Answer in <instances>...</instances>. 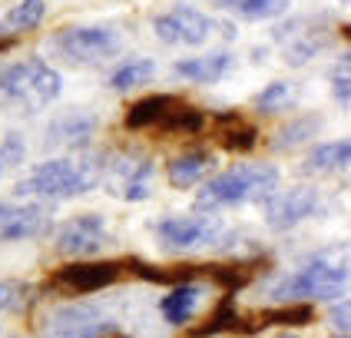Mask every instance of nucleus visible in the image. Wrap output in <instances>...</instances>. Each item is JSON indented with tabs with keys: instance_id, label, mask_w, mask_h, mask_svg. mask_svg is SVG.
Instances as JSON below:
<instances>
[{
	"instance_id": "c756f323",
	"label": "nucleus",
	"mask_w": 351,
	"mask_h": 338,
	"mask_svg": "<svg viewBox=\"0 0 351 338\" xmlns=\"http://www.w3.org/2000/svg\"><path fill=\"white\" fill-rule=\"evenodd\" d=\"M23 156H27V143H23V136H20V133H7L3 146H0V162H3V169H7V166H20Z\"/></svg>"
},
{
	"instance_id": "a878e982",
	"label": "nucleus",
	"mask_w": 351,
	"mask_h": 338,
	"mask_svg": "<svg viewBox=\"0 0 351 338\" xmlns=\"http://www.w3.org/2000/svg\"><path fill=\"white\" fill-rule=\"evenodd\" d=\"M219 136H222V146H226V149H235V153H249L255 143H258V130H255V126H249V123H242V119H235V126L222 130Z\"/></svg>"
},
{
	"instance_id": "39448f33",
	"label": "nucleus",
	"mask_w": 351,
	"mask_h": 338,
	"mask_svg": "<svg viewBox=\"0 0 351 338\" xmlns=\"http://www.w3.org/2000/svg\"><path fill=\"white\" fill-rule=\"evenodd\" d=\"M53 47L70 63H99L117 57L123 37L113 27H63L53 34Z\"/></svg>"
},
{
	"instance_id": "e433bc0d",
	"label": "nucleus",
	"mask_w": 351,
	"mask_h": 338,
	"mask_svg": "<svg viewBox=\"0 0 351 338\" xmlns=\"http://www.w3.org/2000/svg\"><path fill=\"white\" fill-rule=\"evenodd\" d=\"M0 176H3V162H0Z\"/></svg>"
},
{
	"instance_id": "f704fd0d",
	"label": "nucleus",
	"mask_w": 351,
	"mask_h": 338,
	"mask_svg": "<svg viewBox=\"0 0 351 338\" xmlns=\"http://www.w3.org/2000/svg\"><path fill=\"white\" fill-rule=\"evenodd\" d=\"M99 338H130V335H119V332H110V328H106V332H103Z\"/></svg>"
},
{
	"instance_id": "412c9836",
	"label": "nucleus",
	"mask_w": 351,
	"mask_h": 338,
	"mask_svg": "<svg viewBox=\"0 0 351 338\" xmlns=\"http://www.w3.org/2000/svg\"><path fill=\"white\" fill-rule=\"evenodd\" d=\"M43 14H47L43 0H17L7 10V17L0 20V34H30V30L40 27Z\"/></svg>"
},
{
	"instance_id": "f03ea898",
	"label": "nucleus",
	"mask_w": 351,
	"mask_h": 338,
	"mask_svg": "<svg viewBox=\"0 0 351 338\" xmlns=\"http://www.w3.org/2000/svg\"><path fill=\"white\" fill-rule=\"evenodd\" d=\"M282 173L269 162H242L226 173L213 176L195 196V209L215 213V209H229V206H245V202H262L278 193Z\"/></svg>"
},
{
	"instance_id": "4468645a",
	"label": "nucleus",
	"mask_w": 351,
	"mask_h": 338,
	"mask_svg": "<svg viewBox=\"0 0 351 338\" xmlns=\"http://www.w3.org/2000/svg\"><path fill=\"white\" fill-rule=\"evenodd\" d=\"M119 278V265L117 262H73V265H63L57 272V282L70 292H99L106 285H113Z\"/></svg>"
},
{
	"instance_id": "bb28decb",
	"label": "nucleus",
	"mask_w": 351,
	"mask_h": 338,
	"mask_svg": "<svg viewBox=\"0 0 351 338\" xmlns=\"http://www.w3.org/2000/svg\"><path fill=\"white\" fill-rule=\"evenodd\" d=\"M325 43H328L325 37L308 34V37L295 40V43H289V47H285V60H289L292 67H305V63H308V60H312L318 50H325Z\"/></svg>"
},
{
	"instance_id": "9b49d317",
	"label": "nucleus",
	"mask_w": 351,
	"mask_h": 338,
	"mask_svg": "<svg viewBox=\"0 0 351 338\" xmlns=\"http://www.w3.org/2000/svg\"><path fill=\"white\" fill-rule=\"evenodd\" d=\"M106 173L117 193L130 202H146L156 189V166L146 156H117L113 162L106 159Z\"/></svg>"
},
{
	"instance_id": "473e14b6",
	"label": "nucleus",
	"mask_w": 351,
	"mask_h": 338,
	"mask_svg": "<svg viewBox=\"0 0 351 338\" xmlns=\"http://www.w3.org/2000/svg\"><path fill=\"white\" fill-rule=\"evenodd\" d=\"M14 305H17V289L10 282H0V312H7Z\"/></svg>"
},
{
	"instance_id": "f8f14e48",
	"label": "nucleus",
	"mask_w": 351,
	"mask_h": 338,
	"mask_svg": "<svg viewBox=\"0 0 351 338\" xmlns=\"http://www.w3.org/2000/svg\"><path fill=\"white\" fill-rule=\"evenodd\" d=\"M110 325L103 322V312L97 305L73 302V305H60L50 315V325L43 338H99Z\"/></svg>"
},
{
	"instance_id": "4c0bfd02",
	"label": "nucleus",
	"mask_w": 351,
	"mask_h": 338,
	"mask_svg": "<svg viewBox=\"0 0 351 338\" xmlns=\"http://www.w3.org/2000/svg\"><path fill=\"white\" fill-rule=\"evenodd\" d=\"M341 3H348V0H341Z\"/></svg>"
},
{
	"instance_id": "7ed1b4c3",
	"label": "nucleus",
	"mask_w": 351,
	"mask_h": 338,
	"mask_svg": "<svg viewBox=\"0 0 351 338\" xmlns=\"http://www.w3.org/2000/svg\"><path fill=\"white\" fill-rule=\"evenodd\" d=\"M348 292V269L345 262H328V258H315L308 265L289 272L285 278H278L272 289V298L278 302H328V298H345Z\"/></svg>"
},
{
	"instance_id": "dca6fc26",
	"label": "nucleus",
	"mask_w": 351,
	"mask_h": 338,
	"mask_svg": "<svg viewBox=\"0 0 351 338\" xmlns=\"http://www.w3.org/2000/svg\"><path fill=\"white\" fill-rule=\"evenodd\" d=\"M213 166H215V159H213V153H206V149L182 153V156L169 159L166 179H169V186H176V189H189V186H195V182H202V179L209 176Z\"/></svg>"
},
{
	"instance_id": "72a5a7b5",
	"label": "nucleus",
	"mask_w": 351,
	"mask_h": 338,
	"mask_svg": "<svg viewBox=\"0 0 351 338\" xmlns=\"http://www.w3.org/2000/svg\"><path fill=\"white\" fill-rule=\"evenodd\" d=\"M3 86H7V63H0V93H3Z\"/></svg>"
},
{
	"instance_id": "20e7f679",
	"label": "nucleus",
	"mask_w": 351,
	"mask_h": 338,
	"mask_svg": "<svg viewBox=\"0 0 351 338\" xmlns=\"http://www.w3.org/2000/svg\"><path fill=\"white\" fill-rule=\"evenodd\" d=\"M63 90V80L60 73L43 63L40 57H27L20 63H7V86H3V97H10L14 103H20L23 110L37 113L43 106H50Z\"/></svg>"
},
{
	"instance_id": "a211bd4d",
	"label": "nucleus",
	"mask_w": 351,
	"mask_h": 338,
	"mask_svg": "<svg viewBox=\"0 0 351 338\" xmlns=\"http://www.w3.org/2000/svg\"><path fill=\"white\" fill-rule=\"evenodd\" d=\"M153 77H156V60L130 57L123 67H117V70L110 73V90H113V93H130V90H136V86H146Z\"/></svg>"
},
{
	"instance_id": "cd10ccee",
	"label": "nucleus",
	"mask_w": 351,
	"mask_h": 338,
	"mask_svg": "<svg viewBox=\"0 0 351 338\" xmlns=\"http://www.w3.org/2000/svg\"><path fill=\"white\" fill-rule=\"evenodd\" d=\"M312 318H315L312 305H289V309L269 312L262 325H285V332H289V328H298V325H308Z\"/></svg>"
},
{
	"instance_id": "9d476101",
	"label": "nucleus",
	"mask_w": 351,
	"mask_h": 338,
	"mask_svg": "<svg viewBox=\"0 0 351 338\" xmlns=\"http://www.w3.org/2000/svg\"><path fill=\"white\" fill-rule=\"evenodd\" d=\"M50 232V209L43 202L0 199V242H27Z\"/></svg>"
},
{
	"instance_id": "f257e3e1",
	"label": "nucleus",
	"mask_w": 351,
	"mask_h": 338,
	"mask_svg": "<svg viewBox=\"0 0 351 338\" xmlns=\"http://www.w3.org/2000/svg\"><path fill=\"white\" fill-rule=\"evenodd\" d=\"M106 179V159L97 153H77L40 162L27 179L14 186L17 199H73L93 193Z\"/></svg>"
},
{
	"instance_id": "c9c22d12",
	"label": "nucleus",
	"mask_w": 351,
	"mask_h": 338,
	"mask_svg": "<svg viewBox=\"0 0 351 338\" xmlns=\"http://www.w3.org/2000/svg\"><path fill=\"white\" fill-rule=\"evenodd\" d=\"M275 338H302V335H295V332H282V335H275Z\"/></svg>"
},
{
	"instance_id": "ddd939ff",
	"label": "nucleus",
	"mask_w": 351,
	"mask_h": 338,
	"mask_svg": "<svg viewBox=\"0 0 351 338\" xmlns=\"http://www.w3.org/2000/svg\"><path fill=\"white\" fill-rule=\"evenodd\" d=\"M99 119L86 110H70L57 117L50 126H47V146H63V149H73V153H83L90 146V139L97 136Z\"/></svg>"
},
{
	"instance_id": "c85d7f7f",
	"label": "nucleus",
	"mask_w": 351,
	"mask_h": 338,
	"mask_svg": "<svg viewBox=\"0 0 351 338\" xmlns=\"http://www.w3.org/2000/svg\"><path fill=\"white\" fill-rule=\"evenodd\" d=\"M235 322H239V312H235V305H232V302H222V305L215 309L213 322H209L206 328H199V335H215V332L235 328Z\"/></svg>"
},
{
	"instance_id": "2f4dec72",
	"label": "nucleus",
	"mask_w": 351,
	"mask_h": 338,
	"mask_svg": "<svg viewBox=\"0 0 351 338\" xmlns=\"http://www.w3.org/2000/svg\"><path fill=\"white\" fill-rule=\"evenodd\" d=\"M332 93L338 103H345L348 106V99H351V77H348V70L345 73H335L332 77Z\"/></svg>"
},
{
	"instance_id": "5701e85b",
	"label": "nucleus",
	"mask_w": 351,
	"mask_h": 338,
	"mask_svg": "<svg viewBox=\"0 0 351 338\" xmlns=\"http://www.w3.org/2000/svg\"><path fill=\"white\" fill-rule=\"evenodd\" d=\"M159 126H162L166 133H182V136H186V133H199V130L206 126V117H202V110H195V106L173 103V110L159 119Z\"/></svg>"
},
{
	"instance_id": "1a4fd4ad",
	"label": "nucleus",
	"mask_w": 351,
	"mask_h": 338,
	"mask_svg": "<svg viewBox=\"0 0 351 338\" xmlns=\"http://www.w3.org/2000/svg\"><path fill=\"white\" fill-rule=\"evenodd\" d=\"M106 219L97 216V213H80V216L66 219L63 226L57 229V245L60 256H70V258H90L103 252L106 245Z\"/></svg>"
},
{
	"instance_id": "2eb2a0df",
	"label": "nucleus",
	"mask_w": 351,
	"mask_h": 338,
	"mask_svg": "<svg viewBox=\"0 0 351 338\" xmlns=\"http://www.w3.org/2000/svg\"><path fill=\"white\" fill-rule=\"evenodd\" d=\"M235 70V57L229 50H213V53H202V57H189V60H176L173 73L189 83H219Z\"/></svg>"
},
{
	"instance_id": "7c9ffc66",
	"label": "nucleus",
	"mask_w": 351,
	"mask_h": 338,
	"mask_svg": "<svg viewBox=\"0 0 351 338\" xmlns=\"http://www.w3.org/2000/svg\"><path fill=\"white\" fill-rule=\"evenodd\" d=\"M351 309H348V298H341V302H335L332 305V325L335 328H341V335L348 338V328H351Z\"/></svg>"
},
{
	"instance_id": "6ab92c4d",
	"label": "nucleus",
	"mask_w": 351,
	"mask_h": 338,
	"mask_svg": "<svg viewBox=\"0 0 351 338\" xmlns=\"http://www.w3.org/2000/svg\"><path fill=\"white\" fill-rule=\"evenodd\" d=\"M173 97H166V93H153V97H143L136 99L130 110H126V130H146V126H156L159 119L166 117L169 110H173Z\"/></svg>"
},
{
	"instance_id": "423d86ee",
	"label": "nucleus",
	"mask_w": 351,
	"mask_h": 338,
	"mask_svg": "<svg viewBox=\"0 0 351 338\" xmlns=\"http://www.w3.org/2000/svg\"><path fill=\"white\" fill-rule=\"evenodd\" d=\"M213 30L215 20L209 14H202L199 7H193V3H176L173 10L153 17V34L169 47H179V43L182 47H199V43H206L213 37Z\"/></svg>"
},
{
	"instance_id": "b1692460",
	"label": "nucleus",
	"mask_w": 351,
	"mask_h": 338,
	"mask_svg": "<svg viewBox=\"0 0 351 338\" xmlns=\"http://www.w3.org/2000/svg\"><path fill=\"white\" fill-rule=\"evenodd\" d=\"M295 97H298L295 83H289V80H275V83H269V86L255 97V106H258L262 113H282V110H289L295 103Z\"/></svg>"
},
{
	"instance_id": "f3484780",
	"label": "nucleus",
	"mask_w": 351,
	"mask_h": 338,
	"mask_svg": "<svg viewBox=\"0 0 351 338\" xmlns=\"http://www.w3.org/2000/svg\"><path fill=\"white\" fill-rule=\"evenodd\" d=\"M199 302H202V285L182 282V285H176L173 292L159 302V312H162V318L169 325H186L199 312Z\"/></svg>"
},
{
	"instance_id": "4be33fe9",
	"label": "nucleus",
	"mask_w": 351,
	"mask_h": 338,
	"mask_svg": "<svg viewBox=\"0 0 351 338\" xmlns=\"http://www.w3.org/2000/svg\"><path fill=\"white\" fill-rule=\"evenodd\" d=\"M215 3L242 20H272L285 14L292 0H215Z\"/></svg>"
},
{
	"instance_id": "393cba45",
	"label": "nucleus",
	"mask_w": 351,
	"mask_h": 338,
	"mask_svg": "<svg viewBox=\"0 0 351 338\" xmlns=\"http://www.w3.org/2000/svg\"><path fill=\"white\" fill-rule=\"evenodd\" d=\"M318 130H322V117H302V119H295V123H289V126H282V130H278L275 149H295V146L308 143L312 136H318Z\"/></svg>"
},
{
	"instance_id": "0eeeda50",
	"label": "nucleus",
	"mask_w": 351,
	"mask_h": 338,
	"mask_svg": "<svg viewBox=\"0 0 351 338\" xmlns=\"http://www.w3.org/2000/svg\"><path fill=\"white\" fill-rule=\"evenodd\" d=\"M156 236L173 252H195V249L213 245L222 236V219L215 213H209V216H166L156 222Z\"/></svg>"
},
{
	"instance_id": "6e6552de",
	"label": "nucleus",
	"mask_w": 351,
	"mask_h": 338,
	"mask_svg": "<svg viewBox=\"0 0 351 338\" xmlns=\"http://www.w3.org/2000/svg\"><path fill=\"white\" fill-rule=\"evenodd\" d=\"M322 206V193L315 186H292V189H278L275 196L265 199V222L275 232H289L295 226H302L305 219H312Z\"/></svg>"
},
{
	"instance_id": "aec40b11",
	"label": "nucleus",
	"mask_w": 351,
	"mask_h": 338,
	"mask_svg": "<svg viewBox=\"0 0 351 338\" xmlns=\"http://www.w3.org/2000/svg\"><path fill=\"white\" fill-rule=\"evenodd\" d=\"M351 159V143L348 139H335V143H322L315 146L308 159H305V173H338L345 169Z\"/></svg>"
}]
</instances>
